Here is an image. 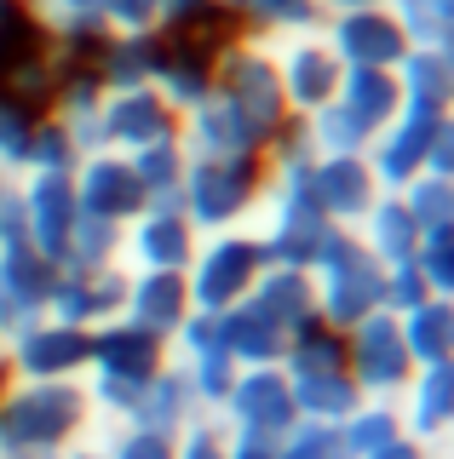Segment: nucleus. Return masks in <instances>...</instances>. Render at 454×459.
I'll return each mask as SVG.
<instances>
[{"mask_svg":"<svg viewBox=\"0 0 454 459\" xmlns=\"http://www.w3.org/2000/svg\"><path fill=\"white\" fill-rule=\"evenodd\" d=\"M6 379H12V368H6V362H0V402H6V391H12V385H6Z\"/></svg>","mask_w":454,"mask_h":459,"instance_id":"4468645a","label":"nucleus"},{"mask_svg":"<svg viewBox=\"0 0 454 459\" xmlns=\"http://www.w3.org/2000/svg\"><path fill=\"white\" fill-rule=\"evenodd\" d=\"M12 373H23V379H64V373H75L81 362L92 356V333L75 322H30L23 333H12Z\"/></svg>","mask_w":454,"mask_h":459,"instance_id":"39448f33","label":"nucleus"},{"mask_svg":"<svg viewBox=\"0 0 454 459\" xmlns=\"http://www.w3.org/2000/svg\"><path fill=\"white\" fill-rule=\"evenodd\" d=\"M190 264H196L190 305L202 316H224L259 287V276L271 270V258H265V241H253V236H219L207 253H196Z\"/></svg>","mask_w":454,"mask_h":459,"instance_id":"7ed1b4c3","label":"nucleus"},{"mask_svg":"<svg viewBox=\"0 0 454 459\" xmlns=\"http://www.w3.org/2000/svg\"><path fill=\"white\" fill-rule=\"evenodd\" d=\"M133 253H138V264H150V270H190L196 230H190V219H179V212H150V219L138 224Z\"/></svg>","mask_w":454,"mask_h":459,"instance_id":"9d476101","label":"nucleus"},{"mask_svg":"<svg viewBox=\"0 0 454 459\" xmlns=\"http://www.w3.org/2000/svg\"><path fill=\"white\" fill-rule=\"evenodd\" d=\"M345 362H351V379H357L362 396H403L408 379H415V356H408L403 344V322H391V316H362L357 327L345 333Z\"/></svg>","mask_w":454,"mask_h":459,"instance_id":"20e7f679","label":"nucleus"},{"mask_svg":"<svg viewBox=\"0 0 454 459\" xmlns=\"http://www.w3.org/2000/svg\"><path fill=\"white\" fill-rule=\"evenodd\" d=\"M109 459H179V442L162 437V430L133 425V430H121V437L109 442Z\"/></svg>","mask_w":454,"mask_h":459,"instance_id":"ddd939ff","label":"nucleus"},{"mask_svg":"<svg viewBox=\"0 0 454 459\" xmlns=\"http://www.w3.org/2000/svg\"><path fill=\"white\" fill-rule=\"evenodd\" d=\"M408 425H415V437H449L454 430V356L432 362L420 379H408Z\"/></svg>","mask_w":454,"mask_h":459,"instance_id":"1a4fd4ad","label":"nucleus"},{"mask_svg":"<svg viewBox=\"0 0 454 459\" xmlns=\"http://www.w3.org/2000/svg\"><path fill=\"white\" fill-rule=\"evenodd\" d=\"M403 344L415 362H449L454 356V299H425L403 316Z\"/></svg>","mask_w":454,"mask_h":459,"instance_id":"9b49d317","label":"nucleus"},{"mask_svg":"<svg viewBox=\"0 0 454 459\" xmlns=\"http://www.w3.org/2000/svg\"><path fill=\"white\" fill-rule=\"evenodd\" d=\"M69 459H98V454H69Z\"/></svg>","mask_w":454,"mask_h":459,"instance_id":"2eb2a0df","label":"nucleus"},{"mask_svg":"<svg viewBox=\"0 0 454 459\" xmlns=\"http://www.w3.org/2000/svg\"><path fill=\"white\" fill-rule=\"evenodd\" d=\"M317 264H322V287H310V293H317V305H322V316H328L334 327L351 333L362 316H374L386 305V264H380L368 247L334 236Z\"/></svg>","mask_w":454,"mask_h":459,"instance_id":"f03ea898","label":"nucleus"},{"mask_svg":"<svg viewBox=\"0 0 454 459\" xmlns=\"http://www.w3.org/2000/svg\"><path fill=\"white\" fill-rule=\"evenodd\" d=\"M127 322L144 327V333L167 339L179 333L184 322H190V281H184V270H150V276L127 281Z\"/></svg>","mask_w":454,"mask_h":459,"instance_id":"0eeeda50","label":"nucleus"},{"mask_svg":"<svg viewBox=\"0 0 454 459\" xmlns=\"http://www.w3.org/2000/svg\"><path fill=\"white\" fill-rule=\"evenodd\" d=\"M276 459H351V454H345V437L334 425H305L276 448Z\"/></svg>","mask_w":454,"mask_h":459,"instance_id":"f8f14e48","label":"nucleus"},{"mask_svg":"<svg viewBox=\"0 0 454 459\" xmlns=\"http://www.w3.org/2000/svg\"><path fill=\"white\" fill-rule=\"evenodd\" d=\"M92 402L69 379H23L0 402V459H52L75 442Z\"/></svg>","mask_w":454,"mask_h":459,"instance_id":"f257e3e1","label":"nucleus"},{"mask_svg":"<svg viewBox=\"0 0 454 459\" xmlns=\"http://www.w3.org/2000/svg\"><path fill=\"white\" fill-rule=\"evenodd\" d=\"M231 413H236V437H265V442H276V437H288L293 420H300V408H293V391H288V379L282 373H265V368H253L242 373V379L231 385Z\"/></svg>","mask_w":454,"mask_h":459,"instance_id":"423d86ee","label":"nucleus"},{"mask_svg":"<svg viewBox=\"0 0 454 459\" xmlns=\"http://www.w3.org/2000/svg\"><path fill=\"white\" fill-rule=\"evenodd\" d=\"M253 201V178L242 172V161H202L190 178V219L196 224H231L242 219Z\"/></svg>","mask_w":454,"mask_h":459,"instance_id":"6e6552de","label":"nucleus"}]
</instances>
